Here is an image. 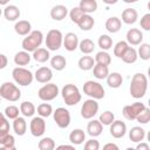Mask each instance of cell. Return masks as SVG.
<instances>
[{"mask_svg":"<svg viewBox=\"0 0 150 150\" xmlns=\"http://www.w3.org/2000/svg\"><path fill=\"white\" fill-rule=\"evenodd\" d=\"M50 55H49V50L46 49V48H36L34 52H33V59L36 61V62H40V63H45L49 60Z\"/></svg>","mask_w":150,"mask_h":150,"instance_id":"83f0119b","label":"cell"},{"mask_svg":"<svg viewBox=\"0 0 150 150\" xmlns=\"http://www.w3.org/2000/svg\"><path fill=\"white\" fill-rule=\"evenodd\" d=\"M79 38L75 33H67L64 36H63V41H62V45L63 47L66 48V50L68 52H74L77 47H79Z\"/></svg>","mask_w":150,"mask_h":150,"instance_id":"4fadbf2b","label":"cell"},{"mask_svg":"<svg viewBox=\"0 0 150 150\" xmlns=\"http://www.w3.org/2000/svg\"><path fill=\"white\" fill-rule=\"evenodd\" d=\"M62 41H63V35H62L61 30H59V29H50L47 33L45 43H46L47 49H49V50H57V49L61 48Z\"/></svg>","mask_w":150,"mask_h":150,"instance_id":"52a82bcc","label":"cell"},{"mask_svg":"<svg viewBox=\"0 0 150 150\" xmlns=\"http://www.w3.org/2000/svg\"><path fill=\"white\" fill-rule=\"evenodd\" d=\"M145 137V130L141 127H132L129 131V138L131 142L138 143L141 141H143Z\"/></svg>","mask_w":150,"mask_h":150,"instance_id":"4316f807","label":"cell"},{"mask_svg":"<svg viewBox=\"0 0 150 150\" xmlns=\"http://www.w3.org/2000/svg\"><path fill=\"white\" fill-rule=\"evenodd\" d=\"M53 114V108L49 103H41L39 107H38V115L41 116V117H48Z\"/></svg>","mask_w":150,"mask_h":150,"instance_id":"60d3db41","label":"cell"},{"mask_svg":"<svg viewBox=\"0 0 150 150\" xmlns=\"http://www.w3.org/2000/svg\"><path fill=\"white\" fill-rule=\"evenodd\" d=\"M61 95H62V98H63L64 103L67 105H69V107L76 105L82 98L79 88L73 83L66 84L61 90Z\"/></svg>","mask_w":150,"mask_h":150,"instance_id":"7a4b0ae2","label":"cell"},{"mask_svg":"<svg viewBox=\"0 0 150 150\" xmlns=\"http://www.w3.org/2000/svg\"><path fill=\"white\" fill-rule=\"evenodd\" d=\"M0 130H9V123L2 112H0Z\"/></svg>","mask_w":150,"mask_h":150,"instance_id":"f907efd6","label":"cell"},{"mask_svg":"<svg viewBox=\"0 0 150 150\" xmlns=\"http://www.w3.org/2000/svg\"><path fill=\"white\" fill-rule=\"evenodd\" d=\"M79 27H80V29H82V30H90L93 27H94V25H95V20H94V18L90 15V14H83L81 18H80V20H79V22L76 23Z\"/></svg>","mask_w":150,"mask_h":150,"instance_id":"603a6c76","label":"cell"},{"mask_svg":"<svg viewBox=\"0 0 150 150\" xmlns=\"http://www.w3.org/2000/svg\"><path fill=\"white\" fill-rule=\"evenodd\" d=\"M148 89V79L143 73H136L130 83V94L134 98H142Z\"/></svg>","mask_w":150,"mask_h":150,"instance_id":"6da1fadb","label":"cell"},{"mask_svg":"<svg viewBox=\"0 0 150 150\" xmlns=\"http://www.w3.org/2000/svg\"><path fill=\"white\" fill-rule=\"evenodd\" d=\"M137 55L142 60L148 61L150 59V45L149 43H139V48L137 50Z\"/></svg>","mask_w":150,"mask_h":150,"instance_id":"f35d334b","label":"cell"},{"mask_svg":"<svg viewBox=\"0 0 150 150\" xmlns=\"http://www.w3.org/2000/svg\"><path fill=\"white\" fill-rule=\"evenodd\" d=\"M1 14H2V11H1V8H0V16H1Z\"/></svg>","mask_w":150,"mask_h":150,"instance_id":"94428289","label":"cell"},{"mask_svg":"<svg viewBox=\"0 0 150 150\" xmlns=\"http://www.w3.org/2000/svg\"><path fill=\"white\" fill-rule=\"evenodd\" d=\"M104 150H108V149H114V150H118V145H116L115 143H107L104 146H103Z\"/></svg>","mask_w":150,"mask_h":150,"instance_id":"11a10c76","label":"cell"},{"mask_svg":"<svg viewBox=\"0 0 150 150\" xmlns=\"http://www.w3.org/2000/svg\"><path fill=\"white\" fill-rule=\"evenodd\" d=\"M12 76L15 83L19 86H29L34 80V75L32 74V71L23 67L14 68L12 71Z\"/></svg>","mask_w":150,"mask_h":150,"instance_id":"8992f818","label":"cell"},{"mask_svg":"<svg viewBox=\"0 0 150 150\" xmlns=\"http://www.w3.org/2000/svg\"><path fill=\"white\" fill-rule=\"evenodd\" d=\"M127 42L131 46H138L143 41V33L137 28H130L127 32Z\"/></svg>","mask_w":150,"mask_h":150,"instance_id":"2e32d148","label":"cell"},{"mask_svg":"<svg viewBox=\"0 0 150 150\" xmlns=\"http://www.w3.org/2000/svg\"><path fill=\"white\" fill-rule=\"evenodd\" d=\"M50 66H52L53 69H55L57 71H61V70H63L66 68L67 61H66L64 56H62V55H55V56H53L50 59Z\"/></svg>","mask_w":150,"mask_h":150,"instance_id":"1f68e13d","label":"cell"},{"mask_svg":"<svg viewBox=\"0 0 150 150\" xmlns=\"http://www.w3.org/2000/svg\"><path fill=\"white\" fill-rule=\"evenodd\" d=\"M68 14V9L63 5H56L50 9V18L55 21H61L63 20Z\"/></svg>","mask_w":150,"mask_h":150,"instance_id":"e0dca14e","label":"cell"},{"mask_svg":"<svg viewBox=\"0 0 150 150\" xmlns=\"http://www.w3.org/2000/svg\"><path fill=\"white\" fill-rule=\"evenodd\" d=\"M93 74L96 79L98 80H103L108 76L109 74V68L108 66H104V64H100V63H95L94 67H93Z\"/></svg>","mask_w":150,"mask_h":150,"instance_id":"4dcf8cb0","label":"cell"},{"mask_svg":"<svg viewBox=\"0 0 150 150\" xmlns=\"http://www.w3.org/2000/svg\"><path fill=\"white\" fill-rule=\"evenodd\" d=\"M29 130L34 137H41L46 131V122L43 117L41 116L33 117L29 123Z\"/></svg>","mask_w":150,"mask_h":150,"instance_id":"8fae6325","label":"cell"},{"mask_svg":"<svg viewBox=\"0 0 150 150\" xmlns=\"http://www.w3.org/2000/svg\"><path fill=\"white\" fill-rule=\"evenodd\" d=\"M56 149H70V150H74L75 149V145H68V144H62V145H59L56 146Z\"/></svg>","mask_w":150,"mask_h":150,"instance_id":"9f6ffc18","label":"cell"},{"mask_svg":"<svg viewBox=\"0 0 150 150\" xmlns=\"http://www.w3.org/2000/svg\"><path fill=\"white\" fill-rule=\"evenodd\" d=\"M136 121L141 124H146L149 121H150V109L148 107H144L142 109V111L137 115L136 117Z\"/></svg>","mask_w":150,"mask_h":150,"instance_id":"ee69618b","label":"cell"},{"mask_svg":"<svg viewBox=\"0 0 150 150\" xmlns=\"http://www.w3.org/2000/svg\"><path fill=\"white\" fill-rule=\"evenodd\" d=\"M107 79V83L110 88H120L122 86V82H123V77L120 73L117 71H112V73H109L108 76L105 77Z\"/></svg>","mask_w":150,"mask_h":150,"instance_id":"cb8c5ba5","label":"cell"},{"mask_svg":"<svg viewBox=\"0 0 150 150\" xmlns=\"http://www.w3.org/2000/svg\"><path fill=\"white\" fill-rule=\"evenodd\" d=\"M83 14H84V13L81 11V8H80V7H74V8H71V9H70V12H69L70 20H71L74 23H77V22H79V20H80V18H81Z\"/></svg>","mask_w":150,"mask_h":150,"instance_id":"bcb514c9","label":"cell"},{"mask_svg":"<svg viewBox=\"0 0 150 150\" xmlns=\"http://www.w3.org/2000/svg\"><path fill=\"white\" fill-rule=\"evenodd\" d=\"M138 19V13L135 8H125L122 12V21L127 25H132L137 21Z\"/></svg>","mask_w":150,"mask_h":150,"instance_id":"7402d4cb","label":"cell"},{"mask_svg":"<svg viewBox=\"0 0 150 150\" xmlns=\"http://www.w3.org/2000/svg\"><path fill=\"white\" fill-rule=\"evenodd\" d=\"M13 130L18 136H23L27 131V123L23 117L18 116L13 122Z\"/></svg>","mask_w":150,"mask_h":150,"instance_id":"d4e9b609","label":"cell"},{"mask_svg":"<svg viewBox=\"0 0 150 150\" xmlns=\"http://www.w3.org/2000/svg\"><path fill=\"white\" fill-rule=\"evenodd\" d=\"M36 111L35 105L29 102V101H25L20 104V112L25 116V117H32Z\"/></svg>","mask_w":150,"mask_h":150,"instance_id":"e575fe53","label":"cell"},{"mask_svg":"<svg viewBox=\"0 0 150 150\" xmlns=\"http://www.w3.org/2000/svg\"><path fill=\"white\" fill-rule=\"evenodd\" d=\"M8 63V60H7V56L4 55V54H0V69H4Z\"/></svg>","mask_w":150,"mask_h":150,"instance_id":"f5cc1de1","label":"cell"},{"mask_svg":"<svg viewBox=\"0 0 150 150\" xmlns=\"http://www.w3.org/2000/svg\"><path fill=\"white\" fill-rule=\"evenodd\" d=\"M128 47H129V45H128L127 41H118V42L115 45V47H114V55L121 59Z\"/></svg>","mask_w":150,"mask_h":150,"instance_id":"7bdbcfd3","label":"cell"},{"mask_svg":"<svg viewBox=\"0 0 150 150\" xmlns=\"http://www.w3.org/2000/svg\"><path fill=\"white\" fill-rule=\"evenodd\" d=\"M84 149L86 150H98L100 149V143H98V141L91 138V139H89V141L86 142Z\"/></svg>","mask_w":150,"mask_h":150,"instance_id":"681fc988","label":"cell"},{"mask_svg":"<svg viewBox=\"0 0 150 150\" xmlns=\"http://www.w3.org/2000/svg\"><path fill=\"white\" fill-rule=\"evenodd\" d=\"M139 25L144 30H150V13H146L141 18Z\"/></svg>","mask_w":150,"mask_h":150,"instance_id":"7dc6e473","label":"cell"},{"mask_svg":"<svg viewBox=\"0 0 150 150\" xmlns=\"http://www.w3.org/2000/svg\"><path fill=\"white\" fill-rule=\"evenodd\" d=\"M42 41H43V34L41 30H30V33L27 34L26 38L22 40L21 46H22L23 50H26L28 53L29 52L33 53L36 48H39L41 46Z\"/></svg>","mask_w":150,"mask_h":150,"instance_id":"3957f363","label":"cell"},{"mask_svg":"<svg viewBox=\"0 0 150 150\" xmlns=\"http://www.w3.org/2000/svg\"><path fill=\"white\" fill-rule=\"evenodd\" d=\"M149 144L148 143H143L142 141L141 142H138V144L136 145V149L137 150H149Z\"/></svg>","mask_w":150,"mask_h":150,"instance_id":"db71d44e","label":"cell"},{"mask_svg":"<svg viewBox=\"0 0 150 150\" xmlns=\"http://www.w3.org/2000/svg\"><path fill=\"white\" fill-rule=\"evenodd\" d=\"M103 130V125L98 120H91L90 122H88L87 124V131L88 135H90L91 137H97L102 134Z\"/></svg>","mask_w":150,"mask_h":150,"instance_id":"ac0fdd59","label":"cell"},{"mask_svg":"<svg viewBox=\"0 0 150 150\" xmlns=\"http://www.w3.org/2000/svg\"><path fill=\"white\" fill-rule=\"evenodd\" d=\"M19 111L20 110L16 105H8V107L5 108V116L9 120H14L19 116V114H20Z\"/></svg>","mask_w":150,"mask_h":150,"instance_id":"f6af8a7d","label":"cell"},{"mask_svg":"<svg viewBox=\"0 0 150 150\" xmlns=\"http://www.w3.org/2000/svg\"><path fill=\"white\" fill-rule=\"evenodd\" d=\"M144 107H145L144 103H142V102H135V103H132V104L124 105L122 114H123V116H124L127 120L134 121V120H136L137 115L142 111V109H143Z\"/></svg>","mask_w":150,"mask_h":150,"instance_id":"7c38bea8","label":"cell"},{"mask_svg":"<svg viewBox=\"0 0 150 150\" xmlns=\"http://www.w3.org/2000/svg\"><path fill=\"white\" fill-rule=\"evenodd\" d=\"M14 30L16 34L21 35V36H26L27 34L30 33L32 30V25L29 21L27 20H19L18 22H15L14 25Z\"/></svg>","mask_w":150,"mask_h":150,"instance_id":"d6986e66","label":"cell"},{"mask_svg":"<svg viewBox=\"0 0 150 150\" xmlns=\"http://www.w3.org/2000/svg\"><path fill=\"white\" fill-rule=\"evenodd\" d=\"M95 63H100V64L109 66V64L111 63V56L109 55V53H107V50H101V52L96 53V56H95Z\"/></svg>","mask_w":150,"mask_h":150,"instance_id":"8d00e7d4","label":"cell"},{"mask_svg":"<svg viewBox=\"0 0 150 150\" xmlns=\"http://www.w3.org/2000/svg\"><path fill=\"white\" fill-rule=\"evenodd\" d=\"M97 43H98V47L102 50H108V49H110L112 47V39L107 34H102L98 38Z\"/></svg>","mask_w":150,"mask_h":150,"instance_id":"74e56055","label":"cell"},{"mask_svg":"<svg viewBox=\"0 0 150 150\" xmlns=\"http://www.w3.org/2000/svg\"><path fill=\"white\" fill-rule=\"evenodd\" d=\"M98 121L102 123V125H110L115 121V115L111 111L107 110V111H104V112H102L100 115Z\"/></svg>","mask_w":150,"mask_h":150,"instance_id":"b9f144b4","label":"cell"},{"mask_svg":"<svg viewBox=\"0 0 150 150\" xmlns=\"http://www.w3.org/2000/svg\"><path fill=\"white\" fill-rule=\"evenodd\" d=\"M86 141V132L82 129H74L69 134V142L73 145H80Z\"/></svg>","mask_w":150,"mask_h":150,"instance_id":"44dd1931","label":"cell"},{"mask_svg":"<svg viewBox=\"0 0 150 150\" xmlns=\"http://www.w3.org/2000/svg\"><path fill=\"white\" fill-rule=\"evenodd\" d=\"M104 4H107V5H115L118 0H102Z\"/></svg>","mask_w":150,"mask_h":150,"instance_id":"6f0895ef","label":"cell"},{"mask_svg":"<svg viewBox=\"0 0 150 150\" xmlns=\"http://www.w3.org/2000/svg\"><path fill=\"white\" fill-rule=\"evenodd\" d=\"M98 112V103L94 98L86 100L81 107V116L84 120H91Z\"/></svg>","mask_w":150,"mask_h":150,"instance_id":"30bf717a","label":"cell"},{"mask_svg":"<svg viewBox=\"0 0 150 150\" xmlns=\"http://www.w3.org/2000/svg\"><path fill=\"white\" fill-rule=\"evenodd\" d=\"M122 1H124L125 4H134V2H136L138 0H122Z\"/></svg>","mask_w":150,"mask_h":150,"instance_id":"680465c9","label":"cell"},{"mask_svg":"<svg viewBox=\"0 0 150 150\" xmlns=\"http://www.w3.org/2000/svg\"><path fill=\"white\" fill-rule=\"evenodd\" d=\"M79 7L81 11L86 14H91L97 9V2L96 0H81Z\"/></svg>","mask_w":150,"mask_h":150,"instance_id":"f1b7e54d","label":"cell"},{"mask_svg":"<svg viewBox=\"0 0 150 150\" xmlns=\"http://www.w3.org/2000/svg\"><path fill=\"white\" fill-rule=\"evenodd\" d=\"M0 101H1V97H0Z\"/></svg>","mask_w":150,"mask_h":150,"instance_id":"6125c7cd","label":"cell"},{"mask_svg":"<svg viewBox=\"0 0 150 150\" xmlns=\"http://www.w3.org/2000/svg\"><path fill=\"white\" fill-rule=\"evenodd\" d=\"M79 48H80V50H81L83 54L87 55V54H90V53L94 52V49H95V43H94V41L90 40V39H83L82 41L79 42Z\"/></svg>","mask_w":150,"mask_h":150,"instance_id":"d590c367","label":"cell"},{"mask_svg":"<svg viewBox=\"0 0 150 150\" xmlns=\"http://www.w3.org/2000/svg\"><path fill=\"white\" fill-rule=\"evenodd\" d=\"M94 64H95V60L91 56H89L88 54L82 56L77 62V66L81 70H90V69H93Z\"/></svg>","mask_w":150,"mask_h":150,"instance_id":"836d02e7","label":"cell"},{"mask_svg":"<svg viewBox=\"0 0 150 150\" xmlns=\"http://www.w3.org/2000/svg\"><path fill=\"white\" fill-rule=\"evenodd\" d=\"M53 118L56 125L61 129H66L70 124V112L63 107L56 108L55 111H53Z\"/></svg>","mask_w":150,"mask_h":150,"instance_id":"ba28073f","label":"cell"},{"mask_svg":"<svg viewBox=\"0 0 150 150\" xmlns=\"http://www.w3.org/2000/svg\"><path fill=\"white\" fill-rule=\"evenodd\" d=\"M122 27V21L117 16H111L105 21V29L109 33H117Z\"/></svg>","mask_w":150,"mask_h":150,"instance_id":"484cf974","label":"cell"},{"mask_svg":"<svg viewBox=\"0 0 150 150\" xmlns=\"http://www.w3.org/2000/svg\"><path fill=\"white\" fill-rule=\"evenodd\" d=\"M30 59H32V56L29 55L28 52L21 50L14 55V63L16 66H27L30 62Z\"/></svg>","mask_w":150,"mask_h":150,"instance_id":"f546056e","label":"cell"},{"mask_svg":"<svg viewBox=\"0 0 150 150\" xmlns=\"http://www.w3.org/2000/svg\"><path fill=\"white\" fill-rule=\"evenodd\" d=\"M127 134V125L124 122L117 120L110 124V135L114 138H122Z\"/></svg>","mask_w":150,"mask_h":150,"instance_id":"5bb4252c","label":"cell"},{"mask_svg":"<svg viewBox=\"0 0 150 150\" xmlns=\"http://www.w3.org/2000/svg\"><path fill=\"white\" fill-rule=\"evenodd\" d=\"M121 59H122V61L125 62V63H135V62L137 61V59H138L137 50H136L135 48H132V47H128Z\"/></svg>","mask_w":150,"mask_h":150,"instance_id":"d6a6232c","label":"cell"},{"mask_svg":"<svg viewBox=\"0 0 150 150\" xmlns=\"http://www.w3.org/2000/svg\"><path fill=\"white\" fill-rule=\"evenodd\" d=\"M34 79L40 83H48L53 79V71L48 67H40L36 69Z\"/></svg>","mask_w":150,"mask_h":150,"instance_id":"9a60e30c","label":"cell"},{"mask_svg":"<svg viewBox=\"0 0 150 150\" xmlns=\"http://www.w3.org/2000/svg\"><path fill=\"white\" fill-rule=\"evenodd\" d=\"M4 149H7V150H14L15 149V139L12 135L8 136V138L4 142V144L1 145Z\"/></svg>","mask_w":150,"mask_h":150,"instance_id":"c3c4849f","label":"cell"},{"mask_svg":"<svg viewBox=\"0 0 150 150\" xmlns=\"http://www.w3.org/2000/svg\"><path fill=\"white\" fill-rule=\"evenodd\" d=\"M0 97L9 102H16L21 97V91L13 82H4L0 86Z\"/></svg>","mask_w":150,"mask_h":150,"instance_id":"277c9868","label":"cell"},{"mask_svg":"<svg viewBox=\"0 0 150 150\" xmlns=\"http://www.w3.org/2000/svg\"><path fill=\"white\" fill-rule=\"evenodd\" d=\"M57 95H59V87L55 83H49V82L47 84L42 86L38 91L39 98L42 101H46V102L54 100Z\"/></svg>","mask_w":150,"mask_h":150,"instance_id":"9c48e42d","label":"cell"},{"mask_svg":"<svg viewBox=\"0 0 150 150\" xmlns=\"http://www.w3.org/2000/svg\"><path fill=\"white\" fill-rule=\"evenodd\" d=\"M9 2V0H0V6L1 5H7Z\"/></svg>","mask_w":150,"mask_h":150,"instance_id":"91938a15","label":"cell"},{"mask_svg":"<svg viewBox=\"0 0 150 150\" xmlns=\"http://www.w3.org/2000/svg\"><path fill=\"white\" fill-rule=\"evenodd\" d=\"M9 135V130H0V145L4 144V142L8 138Z\"/></svg>","mask_w":150,"mask_h":150,"instance_id":"816d5d0a","label":"cell"},{"mask_svg":"<svg viewBox=\"0 0 150 150\" xmlns=\"http://www.w3.org/2000/svg\"><path fill=\"white\" fill-rule=\"evenodd\" d=\"M20 9L18 6L15 5H9V6H6L5 9H4V16L6 20L8 21H15L20 18Z\"/></svg>","mask_w":150,"mask_h":150,"instance_id":"ffe728a7","label":"cell"},{"mask_svg":"<svg viewBox=\"0 0 150 150\" xmlns=\"http://www.w3.org/2000/svg\"><path fill=\"white\" fill-rule=\"evenodd\" d=\"M83 93L94 100H101L105 95V91H104V88L102 87V84L96 81H91V80L84 82Z\"/></svg>","mask_w":150,"mask_h":150,"instance_id":"5b68a950","label":"cell"},{"mask_svg":"<svg viewBox=\"0 0 150 150\" xmlns=\"http://www.w3.org/2000/svg\"><path fill=\"white\" fill-rule=\"evenodd\" d=\"M38 146L40 150H53V149H55V142L52 137H43L39 142Z\"/></svg>","mask_w":150,"mask_h":150,"instance_id":"ab89813d","label":"cell"}]
</instances>
